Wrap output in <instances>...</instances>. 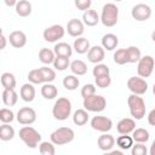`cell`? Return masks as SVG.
<instances>
[{"mask_svg":"<svg viewBox=\"0 0 155 155\" xmlns=\"http://www.w3.org/2000/svg\"><path fill=\"white\" fill-rule=\"evenodd\" d=\"M71 114V102L65 98V97H61L58 98L52 108V115L56 120L59 121H64L67 120Z\"/></svg>","mask_w":155,"mask_h":155,"instance_id":"6da1fadb","label":"cell"},{"mask_svg":"<svg viewBox=\"0 0 155 155\" xmlns=\"http://www.w3.org/2000/svg\"><path fill=\"white\" fill-rule=\"evenodd\" d=\"M19 138L30 149L38 148V145L41 143V134L31 126H23L19 130Z\"/></svg>","mask_w":155,"mask_h":155,"instance_id":"7a4b0ae2","label":"cell"},{"mask_svg":"<svg viewBox=\"0 0 155 155\" xmlns=\"http://www.w3.org/2000/svg\"><path fill=\"white\" fill-rule=\"evenodd\" d=\"M127 104L130 108V114L133 119L142 120L145 116V103L144 99L139 97V94L132 93L127 99Z\"/></svg>","mask_w":155,"mask_h":155,"instance_id":"3957f363","label":"cell"},{"mask_svg":"<svg viewBox=\"0 0 155 155\" xmlns=\"http://www.w3.org/2000/svg\"><path fill=\"white\" fill-rule=\"evenodd\" d=\"M117 18H119V7L113 2L105 4L101 13L102 24L105 27H114L117 23Z\"/></svg>","mask_w":155,"mask_h":155,"instance_id":"277c9868","label":"cell"},{"mask_svg":"<svg viewBox=\"0 0 155 155\" xmlns=\"http://www.w3.org/2000/svg\"><path fill=\"white\" fill-rule=\"evenodd\" d=\"M50 138L54 145H64L74 140L75 133L70 127H59L51 133Z\"/></svg>","mask_w":155,"mask_h":155,"instance_id":"5b68a950","label":"cell"},{"mask_svg":"<svg viewBox=\"0 0 155 155\" xmlns=\"http://www.w3.org/2000/svg\"><path fill=\"white\" fill-rule=\"evenodd\" d=\"M107 107V101L103 96L101 94H92L90 97L84 98V108L87 111L92 113H101Z\"/></svg>","mask_w":155,"mask_h":155,"instance_id":"8992f818","label":"cell"},{"mask_svg":"<svg viewBox=\"0 0 155 155\" xmlns=\"http://www.w3.org/2000/svg\"><path fill=\"white\" fill-rule=\"evenodd\" d=\"M155 67V61L151 56H144L138 61L137 73L140 78H149L153 74Z\"/></svg>","mask_w":155,"mask_h":155,"instance_id":"52a82bcc","label":"cell"},{"mask_svg":"<svg viewBox=\"0 0 155 155\" xmlns=\"http://www.w3.org/2000/svg\"><path fill=\"white\" fill-rule=\"evenodd\" d=\"M64 34H65V29L61 24H53L51 27H47L44 30L42 36L47 42H56L59 39H62Z\"/></svg>","mask_w":155,"mask_h":155,"instance_id":"ba28073f","label":"cell"},{"mask_svg":"<svg viewBox=\"0 0 155 155\" xmlns=\"http://www.w3.org/2000/svg\"><path fill=\"white\" fill-rule=\"evenodd\" d=\"M127 87L132 93L142 96L148 90V82L140 76H132L127 80Z\"/></svg>","mask_w":155,"mask_h":155,"instance_id":"9c48e42d","label":"cell"},{"mask_svg":"<svg viewBox=\"0 0 155 155\" xmlns=\"http://www.w3.org/2000/svg\"><path fill=\"white\" fill-rule=\"evenodd\" d=\"M131 16H132L133 19H136L138 22L148 21L151 16V8L147 4H137L136 6L132 7Z\"/></svg>","mask_w":155,"mask_h":155,"instance_id":"30bf717a","label":"cell"},{"mask_svg":"<svg viewBox=\"0 0 155 155\" xmlns=\"http://www.w3.org/2000/svg\"><path fill=\"white\" fill-rule=\"evenodd\" d=\"M16 119L21 125H31L36 121V113L30 107H23L17 111Z\"/></svg>","mask_w":155,"mask_h":155,"instance_id":"8fae6325","label":"cell"},{"mask_svg":"<svg viewBox=\"0 0 155 155\" xmlns=\"http://www.w3.org/2000/svg\"><path fill=\"white\" fill-rule=\"evenodd\" d=\"M91 127L98 132H109L113 128V121L107 117V116H102V115H97L93 116L91 120Z\"/></svg>","mask_w":155,"mask_h":155,"instance_id":"7c38bea8","label":"cell"},{"mask_svg":"<svg viewBox=\"0 0 155 155\" xmlns=\"http://www.w3.org/2000/svg\"><path fill=\"white\" fill-rule=\"evenodd\" d=\"M67 31L70 36L74 38H79L84 34L85 31V27H84V22H81L78 18H73L67 23Z\"/></svg>","mask_w":155,"mask_h":155,"instance_id":"4fadbf2b","label":"cell"},{"mask_svg":"<svg viewBox=\"0 0 155 155\" xmlns=\"http://www.w3.org/2000/svg\"><path fill=\"white\" fill-rule=\"evenodd\" d=\"M104 57H105V51H104V47L103 46H98V45L92 46L88 50V52H87V58L93 64L101 63L104 59Z\"/></svg>","mask_w":155,"mask_h":155,"instance_id":"5bb4252c","label":"cell"},{"mask_svg":"<svg viewBox=\"0 0 155 155\" xmlns=\"http://www.w3.org/2000/svg\"><path fill=\"white\" fill-rule=\"evenodd\" d=\"M134 128H136V122L131 117H124L116 125V130L120 134H130L134 131Z\"/></svg>","mask_w":155,"mask_h":155,"instance_id":"9a60e30c","label":"cell"},{"mask_svg":"<svg viewBox=\"0 0 155 155\" xmlns=\"http://www.w3.org/2000/svg\"><path fill=\"white\" fill-rule=\"evenodd\" d=\"M97 145H98V148H99L101 150H103V151H110V150L113 149V147L115 145V138H114L111 134L104 132L102 136L98 137Z\"/></svg>","mask_w":155,"mask_h":155,"instance_id":"2e32d148","label":"cell"},{"mask_svg":"<svg viewBox=\"0 0 155 155\" xmlns=\"http://www.w3.org/2000/svg\"><path fill=\"white\" fill-rule=\"evenodd\" d=\"M8 41L13 47L21 48L27 44V35L21 30H15L8 35Z\"/></svg>","mask_w":155,"mask_h":155,"instance_id":"e0dca14e","label":"cell"},{"mask_svg":"<svg viewBox=\"0 0 155 155\" xmlns=\"http://www.w3.org/2000/svg\"><path fill=\"white\" fill-rule=\"evenodd\" d=\"M82 22L84 24H86L87 27H94L97 25L99 22H101V16L97 13L96 10H87V11H84V15H82Z\"/></svg>","mask_w":155,"mask_h":155,"instance_id":"ac0fdd59","label":"cell"},{"mask_svg":"<svg viewBox=\"0 0 155 155\" xmlns=\"http://www.w3.org/2000/svg\"><path fill=\"white\" fill-rule=\"evenodd\" d=\"M19 96L24 102H33L35 98V87L34 84L29 82V84H24L22 85L21 90H19Z\"/></svg>","mask_w":155,"mask_h":155,"instance_id":"d6986e66","label":"cell"},{"mask_svg":"<svg viewBox=\"0 0 155 155\" xmlns=\"http://www.w3.org/2000/svg\"><path fill=\"white\" fill-rule=\"evenodd\" d=\"M119 44V39L115 34H111V33H108L105 35H103L102 38V46L104 47V50L107 51H113L116 48Z\"/></svg>","mask_w":155,"mask_h":155,"instance_id":"ffe728a7","label":"cell"},{"mask_svg":"<svg viewBox=\"0 0 155 155\" xmlns=\"http://www.w3.org/2000/svg\"><path fill=\"white\" fill-rule=\"evenodd\" d=\"M18 101V94L13 88H4L2 102L6 107H13Z\"/></svg>","mask_w":155,"mask_h":155,"instance_id":"44dd1931","label":"cell"},{"mask_svg":"<svg viewBox=\"0 0 155 155\" xmlns=\"http://www.w3.org/2000/svg\"><path fill=\"white\" fill-rule=\"evenodd\" d=\"M73 48H74L75 52L79 53V54L87 53L88 50L91 48V46H90V41H88L86 38H84V36H79L78 39H75L74 45H73Z\"/></svg>","mask_w":155,"mask_h":155,"instance_id":"7402d4cb","label":"cell"},{"mask_svg":"<svg viewBox=\"0 0 155 155\" xmlns=\"http://www.w3.org/2000/svg\"><path fill=\"white\" fill-rule=\"evenodd\" d=\"M16 13L19 17H28L31 13V4L28 0H19L15 6Z\"/></svg>","mask_w":155,"mask_h":155,"instance_id":"603a6c76","label":"cell"},{"mask_svg":"<svg viewBox=\"0 0 155 155\" xmlns=\"http://www.w3.org/2000/svg\"><path fill=\"white\" fill-rule=\"evenodd\" d=\"M70 70H71V73L74 74V75H76V76H81V75H85L86 73H87V65H86V63L84 62V61H81V59H75V61H73L71 63H70Z\"/></svg>","mask_w":155,"mask_h":155,"instance_id":"cb8c5ba5","label":"cell"},{"mask_svg":"<svg viewBox=\"0 0 155 155\" xmlns=\"http://www.w3.org/2000/svg\"><path fill=\"white\" fill-rule=\"evenodd\" d=\"M53 51L56 53V56H63V57H69L73 54V47L67 44V42H58L54 45Z\"/></svg>","mask_w":155,"mask_h":155,"instance_id":"d4e9b609","label":"cell"},{"mask_svg":"<svg viewBox=\"0 0 155 155\" xmlns=\"http://www.w3.org/2000/svg\"><path fill=\"white\" fill-rule=\"evenodd\" d=\"M41 94L45 99H54L58 94V90L51 82H45L41 87Z\"/></svg>","mask_w":155,"mask_h":155,"instance_id":"484cf974","label":"cell"},{"mask_svg":"<svg viewBox=\"0 0 155 155\" xmlns=\"http://www.w3.org/2000/svg\"><path fill=\"white\" fill-rule=\"evenodd\" d=\"M88 121V113L87 110L84 108V109H78L74 111L73 114V122L76 125V126H84L86 125Z\"/></svg>","mask_w":155,"mask_h":155,"instance_id":"4316f807","label":"cell"},{"mask_svg":"<svg viewBox=\"0 0 155 155\" xmlns=\"http://www.w3.org/2000/svg\"><path fill=\"white\" fill-rule=\"evenodd\" d=\"M54 58H56V53H54L53 50H50V48L44 47V48H41L39 51V59H40L41 63H44L46 65L53 63Z\"/></svg>","mask_w":155,"mask_h":155,"instance_id":"83f0119b","label":"cell"},{"mask_svg":"<svg viewBox=\"0 0 155 155\" xmlns=\"http://www.w3.org/2000/svg\"><path fill=\"white\" fill-rule=\"evenodd\" d=\"M80 85V80L78 79L76 75L71 74V75H67L64 79H63V86L65 90L68 91H74L79 87Z\"/></svg>","mask_w":155,"mask_h":155,"instance_id":"f1b7e54d","label":"cell"},{"mask_svg":"<svg viewBox=\"0 0 155 155\" xmlns=\"http://www.w3.org/2000/svg\"><path fill=\"white\" fill-rule=\"evenodd\" d=\"M15 137V128L8 124H2L0 126V139L4 142L11 140Z\"/></svg>","mask_w":155,"mask_h":155,"instance_id":"f546056e","label":"cell"},{"mask_svg":"<svg viewBox=\"0 0 155 155\" xmlns=\"http://www.w3.org/2000/svg\"><path fill=\"white\" fill-rule=\"evenodd\" d=\"M132 138L136 143H147L150 138L149 132L145 128H134V131L132 132Z\"/></svg>","mask_w":155,"mask_h":155,"instance_id":"4dcf8cb0","label":"cell"},{"mask_svg":"<svg viewBox=\"0 0 155 155\" xmlns=\"http://www.w3.org/2000/svg\"><path fill=\"white\" fill-rule=\"evenodd\" d=\"M116 145L121 149V150H127L131 149L133 145V138L128 134H121L117 139H116Z\"/></svg>","mask_w":155,"mask_h":155,"instance_id":"1f68e13d","label":"cell"},{"mask_svg":"<svg viewBox=\"0 0 155 155\" xmlns=\"http://www.w3.org/2000/svg\"><path fill=\"white\" fill-rule=\"evenodd\" d=\"M1 85L4 88H13L16 87V78L12 73H2L1 75Z\"/></svg>","mask_w":155,"mask_h":155,"instance_id":"d6a6232c","label":"cell"},{"mask_svg":"<svg viewBox=\"0 0 155 155\" xmlns=\"http://www.w3.org/2000/svg\"><path fill=\"white\" fill-rule=\"evenodd\" d=\"M114 62L119 65H124L128 63V54L127 48H119L114 52Z\"/></svg>","mask_w":155,"mask_h":155,"instance_id":"836d02e7","label":"cell"},{"mask_svg":"<svg viewBox=\"0 0 155 155\" xmlns=\"http://www.w3.org/2000/svg\"><path fill=\"white\" fill-rule=\"evenodd\" d=\"M53 67L56 70L63 71L65 70L68 67H70V62H69V57H63V56H56L54 61H53Z\"/></svg>","mask_w":155,"mask_h":155,"instance_id":"e575fe53","label":"cell"},{"mask_svg":"<svg viewBox=\"0 0 155 155\" xmlns=\"http://www.w3.org/2000/svg\"><path fill=\"white\" fill-rule=\"evenodd\" d=\"M28 80L29 82L34 84V85H40L44 82V78H42V74H41V70L40 68L38 69H33L28 73Z\"/></svg>","mask_w":155,"mask_h":155,"instance_id":"d590c367","label":"cell"},{"mask_svg":"<svg viewBox=\"0 0 155 155\" xmlns=\"http://www.w3.org/2000/svg\"><path fill=\"white\" fill-rule=\"evenodd\" d=\"M127 54H128V63H136L142 58L140 50L137 46L127 47Z\"/></svg>","mask_w":155,"mask_h":155,"instance_id":"8d00e7d4","label":"cell"},{"mask_svg":"<svg viewBox=\"0 0 155 155\" xmlns=\"http://www.w3.org/2000/svg\"><path fill=\"white\" fill-rule=\"evenodd\" d=\"M39 151L42 155H54L56 154L54 143H52V142H41L39 144Z\"/></svg>","mask_w":155,"mask_h":155,"instance_id":"74e56055","label":"cell"},{"mask_svg":"<svg viewBox=\"0 0 155 155\" xmlns=\"http://www.w3.org/2000/svg\"><path fill=\"white\" fill-rule=\"evenodd\" d=\"M92 74L94 78H98V76H103V75H109L110 74V69L107 64H102V63H98L94 65L93 70H92Z\"/></svg>","mask_w":155,"mask_h":155,"instance_id":"f35d334b","label":"cell"},{"mask_svg":"<svg viewBox=\"0 0 155 155\" xmlns=\"http://www.w3.org/2000/svg\"><path fill=\"white\" fill-rule=\"evenodd\" d=\"M40 70L44 78V82H52L56 79V71L52 68H48L45 65V67H41Z\"/></svg>","mask_w":155,"mask_h":155,"instance_id":"ab89813d","label":"cell"},{"mask_svg":"<svg viewBox=\"0 0 155 155\" xmlns=\"http://www.w3.org/2000/svg\"><path fill=\"white\" fill-rule=\"evenodd\" d=\"M15 120V114L11 109H7V108H2L0 110V121L2 124H10Z\"/></svg>","mask_w":155,"mask_h":155,"instance_id":"60d3db41","label":"cell"},{"mask_svg":"<svg viewBox=\"0 0 155 155\" xmlns=\"http://www.w3.org/2000/svg\"><path fill=\"white\" fill-rule=\"evenodd\" d=\"M94 81H96L97 87L105 88V87H109V85L111 84V78H110V75H103V76L94 78Z\"/></svg>","mask_w":155,"mask_h":155,"instance_id":"b9f144b4","label":"cell"},{"mask_svg":"<svg viewBox=\"0 0 155 155\" xmlns=\"http://www.w3.org/2000/svg\"><path fill=\"white\" fill-rule=\"evenodd\" d=\"M131 153H132V155H147L148 149L144 145V143H136L134 145H132Z\"/></svg>","mask_w":155,"mask_h":155,"instance_id":"7bdbcfd3","label":"cell"},{"mask_svg":"<svg viewBox=\"0 0 155 155\" xmlns=\"http://www.w3.org/2000/svg\"><path fill=\"white\" fill-rule=\"evenodd\" d=\"M94 93H96V86L93 84H86L81 88V96H82V98L90 97V96H92Z\"/></svg>","mask_w":155,"mask_h":155,"instance_id":"ee69618b","label":"cell"},{"mask_svg":"<svg viewBox=\"0 0 155 155\" xmlns=\"http://www.w3.org/2000/svg\"><path fill=\"white\" fill-rule=\"evenodd\" d=\"M74 4L78 10L87 11V10H90V7L92 5V0H74Z\"/></svg>","mask_w":155,"mask_h":155,"instance_id":"f6af8a7d","label":"cell"},{"mask_svg":"<svg viewBox=\"0 0 155 155\" xmlns=\"http://www.w3.org/2000/svg\"><path fill=\"white\" fill-rule=\"evenodd\" d=\"M148 122L151 126H155V108L148 114Z\"/></svg>","mask_w":155,"mask_h":155,"instance_id":"bcb514c9","label":"cell"},{"mask_svg":"<svg viewBox=\"0 0 155 155\" xmlns=\"http://www.w3.org/2000/svg\"><path fill=\"white\" fill-rule=\"evenodd\" d=\"M4 2H5V5H6V6L12 7V6H16L18 1H17V0H4Z\"/></svg>","mask_w":155,"mask_h":155,"instance_id":"7dc6e473","label":"cell"},{"mask_svg":"<svg viewBox=\"0 0 155 155\" xmlns=\"http://www.w3.org/2000/svg\"><path fill=\"white\" fill-rule=\"evenodd\" d=\"M6 46V38L4 34H1V46H0V50H4Z\"/></svg>","mask_w":155,"mask_h":155,"instance_id":"c3c4849f","label":"cell"},{"mask_svg":"<svg viewBox=\"0 0 155 155\" xmlns=\"http://www.w3.org/2000/svg\"><path fill=\"white\" fill-rule=\"evenodd\" d=\"M149 154H150V155H155V139H154V142H153V143H151V145H150Z\"/></svg>","mask_w":155,"mask_h":155,"instance_id":"681fc988","label":"cell"},{"mask_svg":"<svg viewBox=\"0 0 155 155\" xmlns=\"http://www.w3.org/2000/svg\"><path fill=\"white\" fill-rule=\"evenodd\" d=\"M110 154H113V155H122V151H110Z\"/></svg>","mask_w":155,"mask_h":155,"instance_id":"f907efd6","label":"cell"},{"mask_svg":"<svg viewBox=\"0 0 155 155\" xmlns=\"http://www.w3.org/2000/svg\"><path fill=\"white\" fill-rule=\"evenodd\" d=\"M151 40L155 42V29L153 30V33H151Z\"/></svg>","mask_w":155,"mask_h":155,"instance_id":"816d5d0a","label":"cell"},{"mask_svg":"<svg viewBox=\"0 0 155 155\" xmlns=\"http://www.w3.org/2000/svg\"><path fill=\"white\" fill-rule=\"evenodd\" d=\"M153 93L155 94V84H154V86H153Z\"/></svg>","mask_w":155,"mask_h":155,"instance_id":"f5cc1de1","label":"cell"},{"mask_svg":"<svg viewBox=\"0 0 155 155\" xmlns=\"http://www.w3.org/2000/svg\"><path fill=\"white\" fill-rule=\"evenodd\" d=\"M115 1H122V0H115Z\"/></svg>","mask_w":155,"mask_h":155,"instance_id":"db71d44e","label":"cell"}]
</instances>
